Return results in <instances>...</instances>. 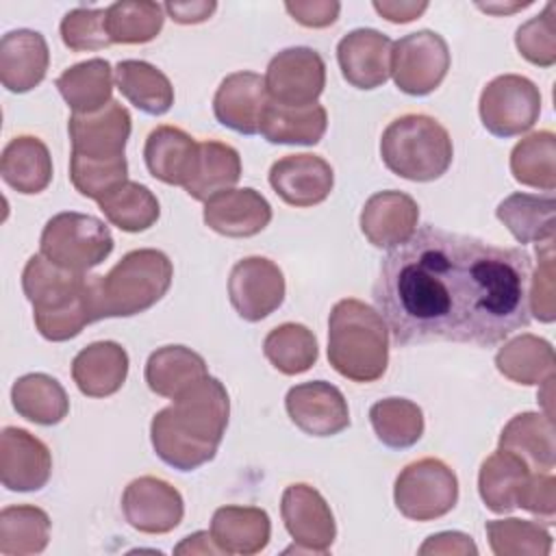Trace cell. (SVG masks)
Instances as JSON below:
<instances>
[{"instance_id": "24", "label": "cell", "mask_w": 556, "mask_h": 556, "mask_svg": "<svg viewBox=\"0 0 556 556\" xmlns=\"http://www.w3.org/2000/svg\"><path fill=\"white\" fill-rule=\"evenodd\" d=\"M128 376V352L117 341H96L72 361V378L87 397H109Z\"/></svg>"}, {"instance_id": "31", "label": "cell", "mask_w": 556, "mask_h": 556, "mask_svg": "<svg viewBox=\"0 0 556 556\" xmlns=\"http://www.w3.org/2000/svg\"><path fill=\"white\" fill-rule=\"evenodd\" d=\"M241 178V156L224 141H202L198 146V159L185 191L198 202H208L222 191L232 189Z\"/></svg>"}, {"instance_id": "13", "label": "cell", "mask_w": 556, "mask_h": 556, "mask_svg": "<svg viewBox=\"0 0 556 556\" xmlns=\"http://www.w3.org/2000/svg\"><path fill=\"white\" fill-rule=\"evenodd\" d=\"M282 269L265 256L237 261L228 276V298L237 315L245 321H261L285 300Z\"/></svg>"}, {"instance_id": "26", "label": "cell", "mask_w": 556, "mask_h": 556, "mask_svg": "<svg viewBox=\"0 0 556 556\" xmlns=\"http://www.w3.org/2000/svg\"><path fill=\"white\" fill-rule=\"evenodd\" d=\"M211 536L222 554H258L271 536L269 515L258 506H222L213 513Z\"/></svg>"}, {"instance_id": "11", "label": "cell", "mask_w": 556, "mask_h": 556, "mask_svg": "<svg viewBox=\"0 0 556 556\" xmlns=\"http://www.w3.org/2000/svg\"><path fill=\"white\" fill-rule=\"evenodd\" d=\"M265 89L271 102L285 106L315 104L326 87V63L306 46L280 50L267 65Z\"/></svg>"}, {"instance_id": "15", "label": "cell", "mask_w": 556, "mask_h": 556, "mask_svg": "<svg viewBox=\"0 0 556 556\" xmlns=\"http://www.w3.org/2000/svg\"><path fill=\"white\" fill-rule=\"evenodd\" d=\"M132 119L124 104L111 100L96 113H72L67 132L72 154L83 159H119L124 156Z\"/></svg>"}, {"instance_id": "5", "label": "cell", "mask_w": 556, "mask_h": 556, "mask_svg": "<svg viewBox=\"0 0 556 556\" xmlns=\"http://www.w3.org/2000/svg\"><path fill=\"white\" fill-rule=\"evenodd\" d=\"M174 265L154 248L124 254L106 276H91L98 319L132 317L152 308L172 287Z\"/></svg>"}, {"instance_id": "7", "label": "cell", "mask_w": 556, "mask_h": 556, "mask_svg": "<svg viewBox=\"0 0 556 556\" xmlns=\"http://www.w3.org/2000/svg\"><path fill=\"white\" fill-rule=\"evenodd\" d=\"M113 252V235L109 226L87 213L65 211L52 215L39 237V254L50 263L87 274Z\"/></svg>"}, {"instance_id": "49", "label": "cell", "mask_w": 556, "mask_h": 556, "mask_svg": "<svg viewBox=\"0 0 556 556\" xmlns=\"http://www.w3.org/2000/svg\"><path fill=\"white\" fill-rule=\"evenodd\" d=\"M556 480L552 476V471H534L530 473L519 504L523 510L541 517L547 526L554 523V510H556Z\"/></svg>"}, {"instance_id": "39", "label": "cell", "mask_w": 556, "mask_h": 556, "mask_svg": "<svg viewBox=\"0 0 556 556\" xmlns=\"http://www.w3.org/2000/svg\"><path fill=\"white\" fill-rule=\"evenodd\" d=\"M104 217L124 232H143L152 228L161 215L156 195L141 182L126 180L98 200Z\"/></svg>"}, {"instance_id": "6", "label": "cell", "mask_w": 556, "mask_h": 556, "mask_svg": "<svg viewBox=\"0 0 556 556\" xmlns=\"http://www.w3.org/2000/svg\"><path fill=\"white\" fill-rule=\"evenodd\" d=\"M380 156L389 172L413 182L441 178L454 159L447 128L424 113L395 117L380 137Z\"/></svg>"}, {"instance_id": "43", "label": "cell", "mask_w": 556, "mask_h": 556, "mask_svg": "<svg viewBox=\"0 0 556 556\" xmlns=\"http://www.w3.org/2000/svg\"><path fill=\"white\" fill-rule=\"evenodd\" d=\"M163 4L124 0L106 7V33L111 43H148L165 22Z\"/></svg>"}, {"instance_id": "20", "label": "cell", "mask_w": 556, "mask_h": 556, "mask_svg": "<svg viewBox=\"0 0 556 556\" xmlns=\"http://www.w3.org/2000/svg\"><path fill=\"white\" fill-rule=\"evenodd\" d=\"M267 102L265 78L256 72L241 70L219 83L213 98V113L222 126L241 135H256Z\"/></svg>"}, {"instance_id": "2", "label": "cell", "mask_w": 556, "mask_h": 556, "mask_svg": "<svg viewBox=\"0 0 556 556\" xmlns=\"http://www.w3.org/2000/svg\"><path fill=\"white\" fill-rule=\"evenodd\" d=\"M228 417L226 387L217 378L204 376L152 417V447L165 465L193 471L215 458Z\"/></svg>"}, {"instance_id": "18", "label": "cell", "mask_w": 556, "mask_h": 556, "mask_svg": "<svg viewBox=\"0 0 556 556\" xmlns=\"http://www.w3.org/2000/svg\"><path fill=\"white\" fill-rule=\"evenodd\" d=\"M393 41L376 28H356L337 43V61L348 85L369 91L391 76Z\"/></svg>"}, {"instance_id": "38", "label": "cell", "mask_w": 556, "mask_h": 556, "mask_svg": "<svg viewBox=\"0 0 556 556\" xmlns=\"http://www.w3.org/2000/svg\"><path fill=\"white\" fill-rule=\"evenodd\" d=\"M50 541V517L39 506L17 504L0 513V554L30 556L46 549Z\"/></svg>"}, {"instance_id": "42", "label": "cell", "mask_w": 556, "mask_h": 556, "mask_svg": "<svg viewBox=\"0 0 556 556\" xmlns=\"http://www.w3.org/2000/svg\"><path fill=\"white\" fill-rule=\"evenodd\" d=\"M369 421L378 441L393 450H406L424 434V413L406 397L378 400L369 408Z\"/></svg>"}, {"instance_id": "32", "label": "cell", "mask_w": 556, "mask_h": 556, "mask_svg": "<svg viewBox=\"0 0 556 556\" xmlns=\"http://www.w3.org/2000/svg\"><path fill=\"white\" fill-rule=\"evenodd\" d=\"M204 376H208L206 361L185 345H163L154 350L146 363V382L150 391L169 400Z\"/></svg>"}, {"instance_id": "9", "label": "cell", "mask_w": 556, "mask_h": 556, "mask_svg": "<svg viewBox=\"0 0 556 556\" xmlns=\"http://www.w3.org/2000/svg\"><path fill=\"white\" fill-rule=\"evenodd\" d=\"M482 126L502 139L528 132L541 115L539 87L519 74L495 76L480 93Z\"/></svg>"}, {"instance_id": "50", "label": "cell", "mask_w": 556, "mask_h": 556, "mask_svg": "<svg viewBox=\"0 0 556 556\" xmlns=\"http://www.w3.org/2000/svg\"><path fill=\"white\" fill-rule=\"evenodd\" d=\"M285 9L302 26L326 28L337 22L341 4L328 2V0H313V2H285Z\"/></svg>"}, {"instance_id": "40", "label": "cell", "mask_w": 556, "mask_h": 556, "mask_svg": "<svg viewBox=\"0 0 556 556\" xmlns=\"http://www.w3.org/2000/svg\"><path fill=\"white\" fill-rule=\"evenodd\" d=\"M265 358L285 376L308 371L319 356L317 339L304 324L287 321L276 326L263 339Z\"/></svg>"}, {"instance_id": "22", "label": "cell", "mask_w": 556, "mask_h": 556, "mask_svg": "<svg viewBox=\"0 0 556 556\" xmlns=\"http://www.w3.org/2000/svg\"><path fill=\"white\" fill-rule=\"evenodd\" d=\"M204 224L217 235L241 239L254 237L271 222V206L252 187L228 189L204 204Z\"/></svg>"}, {"instance_id": "46", "label": "cell", "mask_w": 556, "mask_h": 556, "mask_svg": "<svg viewBox=\"0 0 556 556\" xmlns=\"http://www.w3.org/2000/svg\"><path fill=\"white\" fill-rule=\"evenodd\" d=\"M556 4L547 2L541 15L521 24L515 33V46L519 54L541 67H549L556 63Z\"/></svg>"}, {"instance_id": "55", "label": "cell", "mask_w": 556, "mask_h": 556, "mask_svg": "<svg viewBox=\"0 0 556 556\" xmlns=\"http://www.w3.org/2000/svg\"><path fill=\"white\" fill-rule=\"evenodd\" d=\"M523 7H530V2H515V4H510V7H502V4H478V9H482V11H489V13H513V11H517V9H523Z\"/></svg>"}, {"instance_id": "53", "label": "cell", "mask_w": 556, "mask_h": 556, "mask_svg": "<svg viewBox=\"0 0 556 556\" xmlns=\"http://www.w3.org/2000/svg\"><path fill=\"white\" fill-rule=\"evenodd\" d=\"M374 9L389 22L393 24H406L413 22L415 17H419L426 9L428 2H374Z\"/></svg>"}, {"instance_id": "17", "label": "cell", "mask_w": 556, "mask_h": 556, "mask_svg": "<svg viewBox=\"0 0 556 556\" xmlns=\"http://www.w3.org/2000/svg\"><path fill=\"white\" fill-rule=\"evenodd\" d=\"M52 456L48 445L24 428L7 426L0 434V482L7 491L28 493L48 484Z\"/></svg>"}, {"instance_id": "51", "label": "cell", "mask_w": 556, "mask_h": 556, "mask_svg": "<svg viewBox=\"0 0 556 556\" xmlns=\"http://www.w3.org/2000/svg\"><path fill=\"white\" fill-rule=\"evenodd\" d=\"M419 554H478V547L471 536L463 532H439L428 536Z\"/></svg>"}, {"instance_id": "3", "label": "cell", "mask_w": 556, "mask_h": 556, "mask_svg": "<svg viewBox=\"0 0 556 556\" xmlns=\"http://www.w3.org/2000/svg\"><path fill=\"white\" fill-rule=\"evenodd\" d=\"M22 289L33 304L35 328L48 341H70L87 324L98 321L91 276L63 269L43 254H33L26 261Z\"/></svg>"}, {"instance_id": "45", "label": "cell", "mask_w": 556, "mask_h": 556, "mask_svg": "<svg viewBox=\"0 0 556 556\" xmlns=\"http://www.w3.org/2000/svg\"><path fill=\"white\" fill-rule=\"evenodd\" d=\"M70 180L80 195L98 202L128 180L126 156L102 161L70 154Z\"/></svg>"}, {"instance_id": "44", "label": "cell", "mask_w": 556, "mask_h": 556, "mask_svg": "<svg viewBox=\"0 0 556 556\" xmlns=\"http://www.w3.org/2000/svg\"><path fill=\"white\" fill-rule=\"evenodd\" d=\"M491 552L497 556H547L552 549L549 532L526 519H493L484 526Z\"/></svg>"}, {"instance_id": "37", "label": "cell", "mask_w": 556, "mask_h": 556, "mask_svg": "<svg viewBox=\"0 0 556 556\" xmlns=\"http://www.w3.org/2000/svg\"><path fill=\"white\" fill-rule=\"evenodd\" d=\"M495 367L517 384H543L554 376V348L534 334H519L500 348Z\"/></svg>"}, {"instance_id": "8", "label": "cell", "mask_w": 556, "mask_h": 556, "mask_svg": "<svg viewBox=\"0 0 556 556\" xmlns=\"http://www.w3.org/2000/svg\"><path fill=\"white\" fill-rule=\"evenodd\" d=\"M393 500L406 519L432 521L456 506L458 478L443 460L419 458L397 473Z\"/></svg>"}, {"instance_id": "19", "label": "cell", "mask_w": 556, "mask_h": 556, "mask_svg": "<svg viewBox=\"0 0 556 556\" xmlns=\"http://www.w3.org/2000/svg\"><path fill=\"white\" fill-rule=\"evenodd\" d=\"M269 185L282 202L306 208L330 195L334 172L330 163L317 154H287L269 167Z\"/></svg>"}, {"instance_id": "27", "label": "cell", "mask_w": 556, "mask_h": 556, "mask_svg": "<svg viewBox=\"0 0 556 556\" xmlns=\"http://www.w3.org/2000/svg\"><path fill=\"white\" fill-rule=\"evenodd\" d=\"M0 176L17 193H41L52 180V156L35 135L13 137L0 156Z\"/></svg>"}, {"instance_id": "25", "label": "cell", "mask_w": 556, "mask_h": 556, "mask_svg": "<svg viewBox=\"0 0 556 556\" xmlns=\"http://www.w3.org/2000/svg\"><path fill=\"white\" fill-rule=\"evenodd\" d=\"M198 146L200 143L178 126H156L150 130L143 146V161L150 176L165 185L185 187L198 159Z\"/></svg>"}, {"instance_id": "48", "label": "cell", "mask_w": 556, "mask_h": 556, "mask_svg": "<svg viewBox=\"0 0 556 556\" xmlns=\"http://www.w3.org/2000/svg\"><path fill=\"white\" fill-rule=\"evenodd\" d=\"M554 239L543 241V248H536L539 267L534 278H530V313L539 321H554L556 306H554Z\"/></svg>"}, {"instance_id": "54", "label": "cell", "mask_w": 556, "mask_h": 556, "mask_svg": "<svg viewBox=\"0 0 556 556\" xmlns=\"http://www.w3.org/2000/svg\"><path fill=\"white\" fill-rule=\"evenodd\" d=\"M211 534L208 532H193L189 536H185V541L174 549L176 554H222V549L213 543H208Z\"/></svg>"}, {"instance_id": "14", "label": "cell", "mask_w": 556, "mask_h": 556, "mask_svg": "<svg viewBox=\"0 0 556 556\" xmlns=\"http://www.w3.org/2000/svg\"><path fill=\"white\" fill-rule=\"evenodd\" d=\"M122 513L135 530L165 534L182 521L185 502L180 491L167 480L139 476L122 493Z\"/></svg>"}, {"instance_id": "34", "label": "cell", "mask_w": 556, "mask_h": 556, "mask_svg": "<svg viewBox=\"0 0 556 556\" xmlns=\"http://www.w3.org/2000/svg\"><path fill=\"white\" fill-rule=\"evenodd\" d=\"M554 211L552 193L517 191L497 204L495 215L519 243H543L554 239Z\"/></svg>"}, {"instance_id": "36", "label": "cell", "mask_w": 556, "mask_h": 556, "mask_svg": "<svg viewBox=\"0 0 556 556\" xmlns=\"http://www.w3.org/2000/svg\"><path fill=\"white\" fill-rule=\"evenodd\" d=\"M11 402L20 417L39 424H61L70 413V397L63 384L48 374H26L13 382Z\"/></svg>"}, {"instance_id": "10", "label": "cell", "mask_w": 556, "mask_h": 556, "mask_svg": "<svg viewBox=\"0 0 556 556\" xmlns=\"http://www.w3.org/2000/svg\"><path fill=\"white\" fill-rule=\"evenodd\" d=\"M447 41L434 30H417L400 37L391 50V76L408 96L432 93L450 70Z\"/></svg>"}, {"instance_id": "28", "label": "cell", "mask_w": 556, "mask_h": 556, "mask_svg": "<svg viewBox=\"0 0 556 556\" xmlns=\"http://www.w3.org/2000/svg\"><path fill=\"white\" fill-rule=\"evenodd\" d=\"M326 128L328 113L317 102L308 106H285L269 100L258 124L265 141L287 146H315L321 141Z\"/></svg>"}, {"instance_id": "12", "label": "cell", "mask_w": 556, "mask_h": 556, "mask_svg": "<svg viewBox=\"0 0 556 556\" xmlns=\"http://www.w3.org/2000/svg\"><path fill=\"white\" fill-rule=\"evenodd\" d=\"M280 515L289 536L293 539V547H289L285 554H326L332 547L337 536L334 515L324 495L311 484H289L280 500Z\"/></svg>"}, {"instance_id": "21", "label": "cell", "mask_w": 556, "mask_h": 556, "mask_svg": "<svg viewBox=\"0 0 556 556\" xmlns=\"http://www.w3.org/2000/svg\"><path fill=\"white\" fill-rule=\"evenodd\" d=\"M419 206L404 191H378L361 211V230L376 248H397L417 230Z\"/></svg>"}, {"instance_id": "35", "label": "cell", "mask_w": 556, "mask_h": 556, "mask_svg": "<svg viewBox=\"0 0 556 556\" xmlns=\"http://www.w3.org/2000/svg\"><path fill=\"white\" fill-rule=\"evenodd\" d=\"M115 85L132 106L148 115H163L174 104V87L169 78L148 61H119L115 65Z\"/></svg>"}, {"instance_id": "16", "label": "cell", "mask_w": 556, "mask_h": 556, "mask_svg": "<svg viewBox=\"0 0 556 556\" xmlns=\"http://www.w3.org/2000/svg\"><path fill=\"white\" fill-rule=\"evenodd\" d=\"M285 408L289 419L311 437H332L350 426L348 400L339 387L326 380H311L287 391Z\"/></svg>"}, {"instance_id": "29", "label": "cell", "mask_w": 556, "mask_h": 556, "mask_svg": "<svg viewBox=\"0 0 556 556\" xmlns=\"http://www.w3.org/2000/svg\"><path fill=\"white\" fill-rule=\"evenodd\" d=\"M530 473L532 469L519 456L497 447L482 460L478 473V491L484 506L500 515L515 510Z\"/></svg>"}, {"instance_id": "4", "label": "cell", "mask_w": 556, "mask_h": 556, "mask_svg": "<svg viewBox=\"0 0 556 556\" xmlns=\"http://www.w3.org/2000/svg\"><path fill=\"white\" fill-rule=\"evenodd\" d=\"M328 363L352 382H374L389 365V328L356 298L339 300L328 317Z\"/></svg>"}, {"instance_id": "30", "label": "cell", "mask_w": 556, "mask_h": 556, "mask_svg": "<svg viewBox=\"0 0 556 556\" xmlns=\"http://www.w3.org/2000/svg\"><path fill=\"white\" fill-rule=\"evenodd\" d=\"M500 447L519 456L532 471H552L556 463L552 417L541 413L515 415L500 434Z\"/></svg>"}, {"instance_id": "23", "label": "cell", "mask_w": 556, "mask_h": 556, "mask_svg": "<svg viewBox=\"0 0 556 556\" xmlns=\"http://www.w3.org/2000/svg\"><path fill=\"white\" fill-rule=\"evenodd\" d=\"M50 50L41 33L30 28L9 30L0 39V83L11 93L35 89L48 72Z\"/></svg>"}, {"instance_id": "41", "label": "cell", "mask_w": 556, "mask_h": 556, "mask_svg": "<svg viewBox=\"0 0 556 556\" xmlns=\"http://www.w3.org/2000/svg\"><path fill=\"white\" fill-rule=\"evenodd\" d=\"M510 174L526 187L552 193L556 187V135L539 130L521 139L510 152Z\"/></svg>"}, {"instance_id": "47", "label": "cell", "mask_w": 556, "mask_h": 556, "mask_svg": "<svg viewBox=\"0 0 556 556\" xmlns=\"http://www.w3.org/2000/svg\"><path fill=\"white\" fill-rule=\"evenodd\" d=\"M104 20H106V9L76 7L67 11L61 20L63 43L74 52L102 50L111 46Z\"/></svg>"}, {"instance_id": "52", "label": "cell", "mask_w": 556, "mask_h": 556, "mask_svg": "<svg viewBox=\"0 0 556 556\" xmlns=\"http://www.w3.org/2000/svg\"><path fill=\"white\" fill-rule=\"evenodd\" d=\"M163 9L178 24H200V22H206L215 13L217 2H213V0L211 2H206V0H198V2H165Z\"/></svg>"}, {"instance_id": "1", "label": "cell", "mask_w": 556, "mask_h": 556, "mask_svg": "<svg viewBox=\"0 0 556 556\" xmlns=\"http://www.w3.org/2000/svg\"><path fill=\"white\" fill-rule=\"evenodd\" d=\"M532 258L432 224L380 263L371 295L402 348L434 341L493 348L530 324Z\"/></svg>"}, {"instance_id": "33", "label": "cell", "mask_w": 556, "mask_h": 556, "mask_svg": "<svg viewBox=\"0 0 556 556\" xmlns=\"http://www.w3.org/2000/svg\"><path fill=\"white\" fill-rule=\"evenodd\" d=\"M115 70L106 59H87L56 78V89L72 113H96L111 102Z\"/></svg>"}]
</instances>
